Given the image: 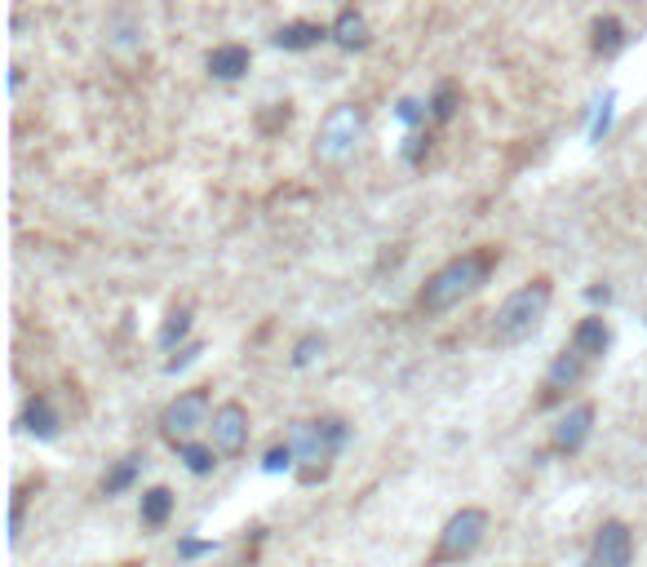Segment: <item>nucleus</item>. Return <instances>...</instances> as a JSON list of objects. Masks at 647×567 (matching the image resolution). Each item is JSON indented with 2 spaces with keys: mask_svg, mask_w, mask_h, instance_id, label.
<instances>
[{
  "mask_svg": "<svg viewBox=\"0 0 647 567\" xmlns=\"http://www.w3.org/2000/svg\"><path fill=\"white\" fill-rule=\"evenodd\" d=\"M497 262H501V249H492V244H484V249H475V253L453 257V262H444L426 280V288H421V297H417V306L426 315L453 311L457 302H466L470 293H479V288L488 284V275L497 271Z\"/></svg>",
  "mask_w": 647,
  "mask_h": 567,
  "instance_id": "1",
  "label": "nucleus"
},
{
  "mask_svg": "<svg viewBox=\"0 0 647 567\" xmlns=\"http://www.w3.org/2000/svg\"><path fill=\"white\" fill-rule=\"evenodd\" d=\"M550 302H554V284L546 280V275H537V280L515 288V293L497 306V315H492V342L497 346L528 342V337L541 328V319H546Z\"/></svg>",
  "mask_w": 647,
  "mask_h": 567,
  "instance_id": "2",
  "label": "nucleus"
},
{
  "mask_svg": "<svg viewBox=\"0 0 647 567\" xmlns=\"http://www.w3.org/2000/svg\"><path fill=\"white\" fill-rule=\"evenodd\" d=\"M289 443H293L297 461H306L302 479L315 483V479H324V474H328V461H333L337 452H342V443H346V421H337V417L302 421V426L293 430Z\"/></svg>",
  "mask_w": 647,
  "mask_h": 567,
  "instance_id": "3",
  "label": "nucleus"
},
{
  "mask_svg": "<svg viewBox=\"0 0 647 567\" xmlns=\"http://www.w3.org/2000/svg\"><path fill=\"white\" fill-rule=\"evenodd\" d=\"M359 138H364V107H355V102H337V107L320 120V133H315V156H320L324 164H346L355 156Z\"/></svg>",
  "mask_w": 647,
  "mask_h": 567,
  "instance_id": "4",
  "label": "nucleus"
},
{
  "mask_svg": "<svg viewBox=\"0 0 647 567\" xmlns=\"http://www.w3.org/2000/svg\"><path fill=\"white\" fill-rule=\"evenodd\" d=\"M484 536H488V514L475 510V505H466V510H457L453 519L444 523V532H439L435 563H461V559H470V554L484 545Z\"/></svg>",
  "mask_w": 647,
  "mask_h": 567,
  "instance_id": "5",
  "label": "nucleus"
},
{
  "mask_svg": "<svg viewBox=\"0 0 647 567\" xmlns=\"http://www.w3.org/2000/svg\"><path fill=\"white\" fill-rule=\"evenodd\" d=\"M204 421H209V395L204 390H187V395H178L160 412V435L178 448V443H191V435Z\"/></svg>",
  "mask_w": 647,
  "mask_h": 567,
  "instance_id": "6",
  "label": "nucleus"
},
{
  "mask_svg": "<svg viewBox=\"0 0 647 567\" xmlns=\"http://www.w3.org/2000/svg\"><path fill=\"white\" fill-rule=\"evenodd\" d=\"M634 563V532L621 519H608L590 545V563L585 567H630Z\"/></svg>",
  "mask_w": 647,
  "mask_h": 567,
  "instance_id": "7",
  "label": "nucleus"
},
{
  "mask_svg": "<svg viewBox=\"0 0 647 567\" xmlns=\"http://www.w3.org/2000/svg\"><path fill=\"white\" fill-rule=\"evenodd\" d=\"M585 368H590V359H585L577 346H563L559 355H554V364L546 368V386H541V399H537V404H541V408L559 404V395L577 386V381L585 377Z\"/></svg>",
  "mask_w": 647,
  "mask_h": 567,
  "instance_id": "8",
  "label": "nucleus"
},
{
  "mask_svg": "<svg viewBox=\"0 0 647 567\" xmlns=\"http://www.w3.org/2000/svg\"><path fill=\"white\" fill-rule=\"evenodd\" d=\"M213 448L222 452V457H240L244 448H249V412L244 404H222L213 412Z\"/></svg>",
  "mask_w": 647,
  "mask_h": 567,
  "instance_id": "9",
  "label": "nucleus"
},
{
  "mask_svg": "<svg viewBox=\"0 0 647 567\" xmlns=\"http://www.w3.org/2000/svg\"><path fill=\"white\" fill-rule=\"evenodd\" d=\"M594 404H577V408H568L563 412V421L554 426V435H550V448L559 452V457H572V452H581L585 448V439H590V430H594Z\"/></svg>",
  "mask_w": 647,
  "mask_h": 567,
  "instance_id": "10",
  "label": "nucleus"
},
{
  "mask_svg": "<svg viewBox=\"0 0 647 567\" xmlns=\"http://www.w3.org/2000/svg\"><path fill=\"white\" fill-rule=\"evenodd\" d=\"M568 346H577L581 355L590 359V364H594V359H603V355L612 350V328H608V319H603V315L581 319V324L572 328V342H568Z\"/></svg>",
  "mask_w": 647,
  "mask_h": 567,
  "instance_id": "11",
  "label": "nucleus"
},
{
  "mask_svg": "<svg viewBox=\"0 0 647 567\" xmlns=\"http://www.w3.org/2000/svg\"><path fill=\"white\" fill-rule=\"evenodd\" d=\"M320 40H333V32L320 23H302V18H297V23H284L280 32L271 36V45L284 49V54H306V49H315Z\"/></svg>",
  "mask_w": 647,
  "mask_h": 567,
  "instance_id": "12",
  "label": "nucleus"
},
{
  "mask_svg": "<svg viewBox=\"0 0 647 567\" xmlns=\"http://www.w3.org/2000/svg\"><path fill=\"white\" fill-rule=\"evenodd\" d=\"M204 67H209L213 80H240V76H249L253 54L244 45H218V49H209Z\"/></svg>",
  "mask_w": 647,
  "mask_h": 567,
  "instance_id": "13",
  "label": "nucleus"
},
{
  "mask_svg": "<svg viewBox=\"0 0 647 567\" xmlns=\"http://www.w3.org/2000/svg\"><path fill=\"white\" fill-rule=\"evenodd\" d=\"M58 412H54V404H49L45 395H32L27 399V408H23V430L27 435H36V439H54L58 435Z\"/></svg>",
  "mask_w": 647,
  "mask_h": 567,
  "instance_id": "14",
  "label": "nucleus"
},
{
  "mask_svg": "<svg viewBox=\"0 0 647 567\" xmlns=\"http://www.w3.org/2000/svg\"><path fill=\"white\" fill-rule=\"evenodd\" d=\"M590 49L599 58H616L625 49V23L621 18H612V14H603V18H594V27H590Z\"/></svg>",
  "mask_w": 647,
  "mask_h": 567,
  "instance_id": "15",
  "label": "nucleus"
},
{
  "mask_svg": "<svg viewBox=\"0 0 647 567\" xmlns=\"http://www.w3.org/2000/svg\"><path fill=\"white\" fill-rule=\"evenodd\" d=\"M328 32H333V45H342V49H368V23H364V14H359V9H342V14H337V23L328 27Z\"/></svg>",
  "mask_w": 647,
  "mask_h": 567,
  "instance_id": "16",
  "label": "nucleus"
},
{
  "mask_svg": "<svg viewBox=\"0 0 647 567\" xmlns=\"http://www.w3.org/2000/svg\"><path fill=\"white\" fill-rule=\"evenodd\" d=\"M142 452H129V457H120L116 466L107 470V479H102V492H107V497H120V492H129L133 488V479H138L142 474Z\"/></svg>",
  "mask_w": 647,
  "mask_h": 567,
  "instance_id": "17",
  "label": "nucleus"
},
{
  "mask_svg": "<svg viewBox=\"0 0 647 567\" xmlns=\"http://www.w3.org/2000/svg\"><path fill=\"white\" fill-rule=\"evenodd\" d=\"M138 514H142V523H147V528H164V523H169V514H173V492L169 488H147V492H142Z\"/></svg>",
  "mask_w": 647,
  "mask_h": 567,
  "instance_id": "18",
  "label": "nucleus"
},
{
  "mask_svg": "<svg viewBox=\"0 0 647 567\" xmlns=\"http://www.w3.org/2000/svg\"><path fill=\"white\" fill-rule=\"evenodd\" d=\"M457 107H461V89L453 80H444V85L430 94V120H435V125H448V120L457 116Z\"/></svg>",
  "mask_w": 647,
  "mask_h": 567,
  "instance_id": "19",
  "label": "nucleus"
},
{
  "mask_svg": "<svg viewBox=\"0 0 647 567\" xmlns=\"http://www.w3.org/2000/svg\"><path fill=\"white\" fill-rule=\"evenodd\" d=\"M187 333H191V311L182 306V311H173L169 319H164V328H160V346H164V350H182V342H187Z\"/></svg>",
  "mask_w": 647,
  "mask_h": 567,
  "instance_id": "20",
  "label": "nucleus"
},
{
  "mask_svg": "<svg viewBox=\"0 0 647 567\" xmlns=\"http://www.w3.org/2000/svg\"><path fill=\"white\" fill-rule=\"evenodd\" d=\"M612 120H616V94L608 89L599 102H594V120H590V142H603L612 133Z\"/></svg>",
  "mask_w": 647,
  "mask_h": 567,
  "instance_id": "21",
  "label": "nucleus"
},
{
  "mask_svg": "<svg viewBox=\"0 0 647 567\" xmlns=\"http://www.w3.org/2000/svg\"><path fill=\"white\" fill-rule=\"evenodd\" d=\"M213 443H178V457L187 461V470L191 474H209L213 470Z\"/></svg>",
  "mask_w": 647,
  "mask_h": 567,
  "instance_id": "22",
  "label": "nucleus"
},
{
  "mask_svg": "<svg viewBox=\"0 0 647 567\" xmlns=\"http://www.w3.org/2000/svg\"><path fill=\"white\" fill-rule=\"evenodd\" d=\"M426 116H430V102H417V98H399L395 102V120H399V125H408L413 133H421Z\"/></svg>",
  "mask_w": 647,
  "mask_h": 567,
  "instance_id": "23",
  "label": "nucleus"
},
{
  "mask_svg": "<svg viewBox=\"0 0 647 567\" xmlns=\"http://www.w3.org/2000/svg\"><path fill=\"white\" fill-rule=\"evenodd\" d=\"M324 346H328V342H324V337H320V333H306V337H302V342H297V346H293V368H311V364H315V359H320V355H324Z\"/></svg>",
  "mask_w": 647,
  "mask_h": 567,
  "instance_id": "24",
  "label": "nucleus"
},
{
  "mask_svg": "<svg viewBox=\"0 0 647 567\" xmlns=\"http://www.w3.org/2000/svg\"><path fill=\"white\" fill-rule=\"evenodd\" d=\"M289 120H293V107L289 102H271V107L258 116V129L262 133H280V129H289Z\"/></svg>",
  "mask_w": 647,
  "mask_h": 567,
  "instance_id": "25",
  "label": "nucleus"
},
{
  "mask_svg": "<svg viewBox=\"0 0 647 567\" xmlns=\"http://www.w3.org/2000/svg\"><path fill=\"white\" fill-rule=\"evenodd\" d=\"M293 461H297V452H293V443H275L271 452H266V461H262V470L266 474H280V470H293Z\"/></svg>",
  "mask_w": 647,
  "mask_h": 567,
  "instance_id": "26",
  "label": "nucleus"
},
{
  "mask_svg": "<svg viewBox=\"0 0 647 567\" xmlns=\"http://www.w3.org/2000/svg\"><path fill=\"white\" fill-rule=\"evenodd\" d=\"M430 142H435V138H430V133H408V147H404V160H408V164H421V160H426V156H430Z\"/></svg>",
  "mask_w": 647,
  "mask_h": 567,
  "instance_id": "27",
  "label": "nucleus"
},
{
  "mask_svg": "<svg viewBox=\"0 0 647 567\" xmlns=\"http://www.w3.org/2000/svg\"><path fill=\"white\" fill-rule=\"evenodd\" d=\"M200 350H204L200 342H187V346L178 350V355L169 359V364H164V373H182V368H187V364H195V359H200Z\"/></svg>",
  "mask_w": 647,
  "mask_h": 567,
  "instance_id": "28",
  "label": "nucleus"
},
{
  "mask_svg": "<svg viewBox=\"0 0 647 567\" xmlns=\"http://www.w3.org/2000/svg\"><path fill=\"white\" fill-rule=\"evenodd\" d=\"M209 550H213V541H191V536L178 545V554H182V559H195V554H209Z\"/></svg>",
  "mask_w": 647,
  "mask_h": 567,
  "instance_id": "29",
  "label": "nucleus"
},
{
  "mask_svg": "<svg viewBox=\"0 0 647 567\" xmlns=\"http://www.w3.org/2000/svg\"><path fill=\"white\" fill-rule=\"evenodd\" d=\"M590 302H612V288L608 284H594L590 288Z\"/></svg>",
  "mask_w": 647,
  "mask_h": 567,
  "instance_id": "30",
  "label": "nucleus"
},
{
  "mask_svg": "<svg viewBox=\"0 0 647 567\" xmlns=\"http://www.w3.org/2000/svg\"><path fill=\"white\" fill-rule=\"evenodd\" d=\"M125 567H138V563H125Z\"/></svg>",
  "mask_w": 647,
  "mask_h": 567,
  "instance_id": "31",
  "label": "nucleus"
}]
</instances>
